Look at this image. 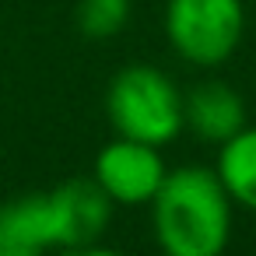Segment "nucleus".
<instances>
[{
	"label": "nucleus",
	"mask_w": 256,
	"mask_h": 256,
	"mask_svg": "<svg viewBox=\"0 0 256 256\" xmlns=\"http://www.w3.org/2000/svg\"><path fill=\"white\" fill-rule=\"evenodd\" d=\"M46 200L56 228V249L102 242L116 207L95 179H67L56 190H50Z\"/></svg>",
	"instance_id": "39448f33"
},
{
	"label": "nucleus",
	"mask_w": 256,
	"mask_h": 256,
	"mask_svg": "<svg viewBox=\"0 0 256 256\" xmlns=\"http://www.w3.org/2000/svg\"><path fill=\"white\" fill-rule=\"evenodd\" d=\"M56 228L46 193H28L0 204V256H50Z\"/></svg>",
	"instance_id": "0eeeda50"
},
{
	"label": "nucleus",
	"mask_w": 256,
	"mask_h": 256,
	"mask_svg": "<svg viewBox=\"0 0 256 256\" xmlns=\"http://www.w3.org/2000/svg\"><path fill=\"white\" fill-rule=\"evenodd\" d=\"M106 116L116 130V137L144 140L154 148L172 144L182 130V92L176 81L151 67V64H130L123 67L109 88H106Z\"/></svg>",
	"instance_id": "f03ea898"
},
{
	"label": "nucleus",
	"mask_w": 256,
	"mask_h": 256,
	"mask_svg": "<svg viewBox=\"0 0 256 256\" xmlns=\"http://www.w3.org/2000/svg\"><path fill=\"white\" fill-rule=\"evenodd\" d=\"M242 36V0H165V39L172 53L190 67H221L235 56Z\"/></svg>",
	"instance_id": "7ed1b4c3"
},
{
	"label": "nucleus",
	"mask_w": 256,
	"mask_h": 256,
	"mask_svg": "<svg viewBox=\"0 0 256 256\" xmlns=\"http://www.w3.org/2000/svg\"><path fill=\"white\" fill-rule=\"evenodd\" d=\"M165 176H168V165L162 151L154 144L130 140V137H112L95 154V168H92V179L102 186V193L116 207L151 204Z\"/></svg>",
	"instance_id": "20e7f679"
},
{
	"label": "nucleus",
	"mask_w": 256,
	"mask_h": 256,
	"mask_svg": "<svg viewBox=\"0 0 256 256\" xmlns=\"http://www.w3.org/2000/svg\"><path fill=\"white\" fill-rule=\"evenodd\" d=\"M182 120H186V130H193V137L210 144H224L232 134H238L249 123L242 95L232 84L214 78L193 84L182 95Z\"/></svg>",
	"instance_id": "423d86ee"
},
{
	"label": "nucleus",
	"mask_w": 256,
	"mask_h": 256,
	"mask_svg": "<svg viewBox=\"0 0 256 256\" xmlns=\"http://www.w3.org/2000/svg\"><path fill=\"white\" fill-rule=\"evenodd\" d=\"M50 256H123L120 249L112 246H102V242H92V246H70V249H56Z\"/></svg>",
	"instance_id": "9d476101"
},
{
	"label": "nucleus",
	"mask_w": 256,
	"mask_h": 256,
	"mask_svg": "<svg viewBox=\"0 0 256 256\" xmlns=\"http://www.w3.org/2000/svg\"><path fill=\"white\" fill-rule=\"evenodd\" d=\"M232 196L207 165L168 168L151 200L154 242L165 256H221L232 238Z\"/></svg>",
	"instance_id": "f257e3e1"
},
{
	"label": "nucleus",
	"mask_w": 256,
	"mask_h": 256,
	"mask_svg": "<svg viewBox=\"0 0 256 256\" xmlns=\"http://www.w3.org/2000/svg\"><path fill=\"white\" fill-rule=\"evenodd\" d=\"M130 14H134V0H78V28L95 42L120 36Z\"/></svg>",
	"instance_id": "1a4fd4ad"
},
{
	"label": "nucleus",
	"mask_w": 256,
	"mask_h": 256,
	"mask_svg": "<svg viewBox=\"0 0 256 256\" xmlns=\"http://www.w3.org/2000/svg\"><path fill=\"white\" fill-rule=\"evenodd\" d=\"M214 172L235 207L256 210V126H242L224 144H218Z\"/></svg>",
	"instance_id": "6e6552de"
}]
</instances>
